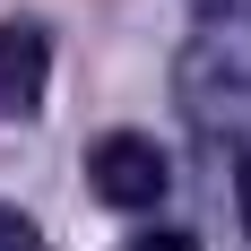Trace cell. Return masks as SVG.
<instances>
[{"label":"cell","mask_w":251,"mask_h":251,"mask_svg":"<svg viewBox=\"0 0 251 251\" xmlns=\"http://www.w3.org/2000/svg\"><path fill=\"white\" fill-rule=\"evenodd\" d=\"M200 9H217V0H200Z\"/></svg>","instance_id":"6"},{"label":"cell","mask_w":251,"mask_h":251,"mask_svg":"<svg viewBox=\"0 0 251 251\" xmlns=\"http://www.w3.org/2000/svg\"><path fill=\"white\" fill-rule=\"evenodd\" d=\"M0 251H44L35 217H18V208H0Z\"/></svg>","instance_id":"3"},{"label":"cell","mask_w":251,"mask_h":251,"mask_svg":"<svg viewBox=\"0 0 251 251\" xmlns=\"http://www.w3.org/2000/svg\"><path fill=\"white\" fill-rule=\"evenodd\" d=\"M87 191L104 208H156L174 191V156L156 148L148 130H104L96 148H87Z\"/></svg>","instance_id":"1"},{"label":"cell","mask_w":251,"mask_h":251,"mask_svg":"<svg viewBox=\"0 0 251 251\" xmlns=\"http://www.w3.org/2000/svg\"><path fill=\"white\" fill-rule=\"evenodd\" d=\"M243 226H251V165H243Z\"/></svg>","instance_id":"5"},{"label":"cell","mask_w":251,"mask_h":251,"mask_svg":"<svg viewBox=\"0 0 251 251\" xmlns=\"http://www.w3.org/2000/svg\"><path fill=\"white\" fill-rule=\"evenodd\" d=\"M122 251H200V243H191V234H182V226H156V234H130Z\"/></svg>","instance_id":"4"},{"label":"cell","mask_w":251,"mask_h":251,"mask_svg":"<svg viewBox=\"0 0 251 251\" xmlns=\"http://www.w3.org/2000/svg\"><path fill=\"white\" fill-rule=\"evenodd\" d=\"M44 87H52V44L35 18H9L0 26V113H44Z\"/></svg>","instance_id":"2"}]
</instances>
